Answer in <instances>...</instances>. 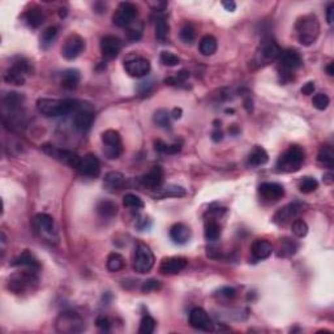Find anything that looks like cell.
<instances>
[{
  "mask_svg": "<svg viewBox=\"0 0 334 334\" xmlns=\"http://www.w3.org/2000/svg\"><path fill=\"white\" fill-rule=\"evenodd\" d=\"M77 102L73 99H55V98H39L37 110L45 117H63L77 108Z\"/></svg>",
  "mask_w": 334,
  "mask_h": 334,
  "instance_id": "cell-1",
  "label": "cell"
},
{
  "mask_svg": "<svg viewBox=\"0 0 334 334\" xmlns=\"http://www.w3.org/2000/svg\"><path fill=\"white\" fill-rule=\"evenodd\" d=\"M295 30L299 42L303 46H311L320 36V21L313 13L304 15L296 21Z\"/></svg>",
  "mask_w": 334,
  "mask_h": 334,
  "instance_id": "cell-2",
  "label": "cell"
},
{
  "mask_svg": "<svg viewBox=\"0 0 334 334\" xmlns=\"http://www.w3.org/2000/svg\"><path fill=\"white\" fill-rule=\"evenodd\" d=\"M305 158V152L302 146L291 145L277 161L276 169L278 172H295L302 167Z\"/></svg>",
  "mask_w": 334,
  "mask_h": 334,
  "instance_id": "cell-3",
  "label": "cell"
},
{
  "mask_svg": "<svg viewBox=\"0 0 334 334\" xmlns=\"http://www.w3.org/2000/svg\"><path fill=\"white\" fill-rule=\"evenodd\" d=\"M32 224L33 229L41 239L51 244H58V229H56V225L51 215L46 214V213H39V214L34 215Z\"/></svg>",
  "mask_w": 334,
  "mask_h": 334,
  "instance_id": "cell-4",
  "label": "cell"
},
{
  "mask_svg": "<svg viewBox=\"0 0 334 334\" xmlns=\"http://www.w3.org/2000/svg\"><path fill=\"white\" fill-rule=\"evenodd\" d=\"M103 153L108 159H118L123 154V141L120 133L115 130H107L102 133Z\"/></svg>",
  "mask_w": 334,
  "mask_h": 334,
  "instance_id": "cell-5",
  "label": "cell"
},
{
  "mask_svg": "<svg viewBox=\"0 0 334 334\" xmlns=\"http://www.w3.org/2000/svg\"><path fill=\"white\" fill-rule=\"evenodd\" d=\"M154 261H156L154 255H153L149 246H146L144 243L137 244L136 251H135V257H133V269H135V272L140 273V274L149 273L154 266Z\"/></svg>",
  "mask_w": 334,
  "mask_h": 334,
  "instance_id": "cell-6",
  "label": "cell"
},
{
  "mask_svg": "<svg viewBox=\"0 0 334 334\" xmlns=\"http://www.w3.org/2000/svg\"><path fill=\"white\" fill-rule=\"evenodd\" d=\"M85 329V321L75 312H63L56 320V330L60 333H80Z\"/></svg>",
  "mask_w": 334,
  "mask_h": 334,
  "instance_id": "cell-7",
  "label": "cell"
},
{
  "mask_svg": "<svg viewBox=\"0 0 334 334\" xmlns=\"http://www.w3.org/2000/svg\"><path fill=\"white\" fill-rule=\"evenodd\" d=\"M38 281V272L36 270H29V269H24L23 272L16 273V274H12L10 277V281H8V287L10 290H12L13 292H23L25 291L28 287L36 283Z\"/></svg>",
  "mask_w": 334,
  "mask_h": 334,
  "instance_id": "cell-8",
  "label": "cell"
},
{
  "mask_svg": "<svg viewBox=\"0 0 334 334\" xmlns=\"http://www.w3.org/2000/svg\"><path fill=\"white\" fill-rule=\"evenodd\" d=\"M137 15H139L137 7L132 3L124 2L119 4L118 10L114 13L113 21L119 28H128L131 24L136 21Z\"/></svg>",
  "mask_w": 334,
  "mask_h": 334,
  "instance_id": "cell-9",
  "label": "cell"
},
{
  "mask_svg": "<svg viewBox=\"0 0 334 334\" xmlns=\"http://www.w3.org/2000/svg\"><path fill=\"white\" fill-rule=\"evenodd\" d=\"M42 149L46 154H49L52 158L58 159L60 162L68 165L72 169H77L78 165H80V161H81V157H78L76 153L71 152V150L59 149L56 146L49 145V144L43 145Z\"/></svg>",
  "mask_w": 334,
  "mask_h": 334,
  "instance_id": "cell-10",
  "label": "cell"
},
{
  "mask_svg": "<svg viewBox=\"0 0 334 334\" xmlns=\"http://www.w3.org/2000/svg\"><path fill=\"white\" fill-rule=\"evenodd\" d=\"M30 64L25 59H19L17 62L11 65V68L6 73V81L13 85H24L26 76L29 75Z\"/></svg>",
  "mask_w": 334,
  "mask_h": 334,
  "instance_id": "cell-11",
  "label": "cell"
},
{
  "mask_svg": "<svg viewBox=\"0 0 334 334\" xmlns=\"http://www.w3.org/2000/svg\"><path fill=\"white\" fill-rule=\"evenodd\" d=\"M85 50V41L81 36L78 34H71L65 39L64 45L62 47V55L67 60H73L77 56L81 55V52Z\"/></svg>",
  "mask_w": 334,
  "mask_h": 334,
  "instance_id": "cell-12",
  "label": "cell"
},
{
  "mask_svg": "<svg viewBox=\"0 0 334 334\" xmlns=\"http://www.w3.org/2000/svg\"><path fill=\"white\" fill-rule=\"evenodd\" d=\"M304 206L305 205L303 204V202H290V204H287L286 206H283L282 209H279V210L277 211L274 217H273V221L277 225H286L287 222H290L291 219L298 217V215L304 210Z\"/></svg>",
  "mask_w": 334,
  "mask_h": 334,
  "instance_id": "cell-13",
  "label": "cell"
},
{
  "mask_svg": "<svg viewBox=\"0 0 334 334\" xmlns=\"http://www.w3.org/2000/svg\"><path fill=\"white\" fill-rule=\"evenodd\" d=\"M77 170L80 172V175L95 179L101 174V162L94 154H86L80 161Z\"/></svg>",
  "mask_w": 334,
  "mask_h": 334,
  "instance_id": "cell-14",
  "label": "cell"
},
{
  "mask_svg": "<svg viewBox=\"0 0 334 334\" xmlns=\"http://www.w3.org/2000/svg\"><path fill=\"white\" fill-rule=\"evenodd\" d=\"M124 68H126L127 73L132 77H144L150 72V62L145 58H133L130 60H126L124 63Z\"/></svg>",
  "mask_w": 334,
  "mask_h": 334,
  "instance_id": "cell-15",
  "label": "cell"
},
{
  "mask_svg": "<svg viewBox=\"0 0 334 334\" xmlns=\"http://www.w3.org/2000/svg\"><path fill=\"white\" fill-rule=\"evenodd\" d=\"M188 265V260L182 256H174L163 259L161 265H159V272L166 276H175L179 274L185 266Z\"/></svg>",
  "mask_w": 334,
  "mask_h": 334,
  "instance_id": "cell-16",
  "label": "cell"
},
{
  "mask_svg": "<svg viewBox=\"0 0 334 334\" xmlns=\"http://www.w3.org/2000/svg\"><path fill=\"white\" fill-rule=\"evenodd\" d=\"M101 52L106 60H113L120 54L122 50V41L117 36H104L101 39Z\"/></svg>",
  "mask_w": 334,
  "mask_h": 334,
  "instance_id": "cell-17",
  "label": "cell"
},
{
  "mask_svg": "<svg viewBox=\"0 0 334 334\" xmlns=\"http://www.w3.org/2000/svg\"><path fill=\"white\" fill-rule=\"evenodd\" d=\"M189 324L192 328L198 329V330L211 331L213 330V322L210 317L206 313V311L202 308H193L189 313Z\"/></svg>",
  "mask_w": 334,
  "mask_h": 334,
  "instance_id": "cell-18",
  "label": "cell"
},
{
  "mask_svg": "<svg viewBox=\"0 0 334 334\" xmlns=\"http://www.w3.org/2000/svg\"><path fill=\"white\" fill-rule=\"evenodd\" d=\"M279 65L282 67L283 71L286 72H292L296 71L298 68L302 67V56L296 50H285L281 52V55L278 58Z\"/></svg>",
  "mask_w": 334,
  "mask_h": 334,
  "instance_id": "cell-19",
  "label": "cell"
},
{
  "mask_svg": "<svg viewBox=\"0 0 334 334\" xmlns=\"http://www.w3.org/2000/svg\"><path fill=\"white\" fill-rule=\"evenodd\" d=\"M259 193L261 197L269 201H278L279 198H282L285 196V188L283 185L278 184V183H272L266 182L260 184L259 187Z\"/></svg>",
  "mask_w": 334,
  "mask_h": 334,
  "instance_id": "cell-20",
  "label": "cell"
},
{
  "mask_svg": "<svg viewBox=\"0 0 334 334\" xmlns=\"http://www.w3.org/2000/svg\"><path fill=\"white\" fill-rule=\"evenodd\" d=\"M281 52H282L281 47L273 39H265V41L261 42V46H260V60H263V62L276 60V59L279 58Z\"/></svg>",
  "mask_w": 334,
  "mask_h": 334,
  "instance_id": "cell-21",
  "label": "cell"
},
{
  "mask_svg": "<svg viewBox=\"0 0 334 334\" xmlns=\"http://www.w3.org/2000/svg\"><path fill=\"white\" fill-rule=\"evenodd\" d=\"M141 185L145 187V188L150 189H157L159 188V185L162 184L163 182V171L159 166H154L153 169H150L149 171L146 172L145 175L141 176L140 179Z\"/></svg>",
  "mask_w": 334,
  "mask_h": 334,
  "instance_id": "cell-22",
  "label": "cell"
},
{
  "mask_svg": "<svg viewBox=\"0 0 334 334\" xmlns=\"http://www.w3.org/2000/svg\"><path fill=\"white\" fill-rule=\"evenodd\" d=\"M11 265L15 266V268H24V269H29V270H39V263L38 260L36 259V256L33 255L29 251H24L20 256H17L16 259L13 260Z\"/></svg>",
  "mask_w": 334,
  "mask_h": 334,
  "instance_id": "cell-23",
  "label": "cell"
},
{
  "mask_svg": "<svg viewBox=\"0 0 334 334\" xmlns=\"http://www.w3.org/2000/svg\"><path fill=\"white\" fill-rule=\"evenodd\" d=\"M93 122H94V114L91 113L90 110H78L75 114V118H73L76 130L82 133L88 132L90 130Z\"/></svg>",
  "mask_w": 334,
  "mask_h": 334,
  "instance_id": "cell-24",
  "label": "cell"
},
{
  "mask_svg": "<svg viewBox=\"0 0 334 334\" xmlns=\"http://www.w3.org/2000/svg\"><path fill=\"white\" fill-rule=\"evenodd\" d=\"M170 238L175 244H183L188 243L191 239V230L189 227L184 224H175L172 225L170 229Z\"/></svg>",
  "mask_w": 334,
  "mask_h": 334,
  "instance_id": "cell-25",
  "label": "cell"
},
{
  "mask_svg": "<svg viewBox=\"0 0 334 334\" xmlns=\"http://www.w3.org/2000/svg\"><path fill=\"white\" fill-rule=\"evenodd\" d=\"M251 252L256 260H265L272 256L273 246L268 240L257 239L256 242H253L252 247H251Z\"/></svg>",
  "mask_w": 334,
  "mask_h": 334,
  "instance_id": "cell-26",
  "label": "cell"
},
{
  "mask_svg": "<svg viewBox=\"0 0 334 334\" xmlns=\"http://www.w3.org/2000/svg\"><path fill=\"white\" fill-rule=\"evenodd\" d=\"M126 182V178L122 172L119 171H110L104 175L103 179V187L106 188V191L108 192H117L119 189H122V187L124 185Z\"/></svg>",
  "mask_w": 334,
  "mask_h": 334,
  "instance_id": "cell-27",
  "label": "cell"
},
{
  "mask_svg": "<svg viewBox=\"0 0 334 334\" xmlns=\"http://www.w3.org/2000/svg\"><path fill=\"white\" fill-rule=\"evenodd\" d=\"M24 102H25V97L16 91H10L3 97V106L8 113L21 110Z\"/></svg>",
  "mask_w": 334,
  "mask_h": 334,
  "instance_id": "cell-28",
  "label": "cell"
},
{
  "mask_svg": "<svg viewBox=\"0 0 334 334\" xmlns=\"http://www.w3.org/2000/svg\"><path fill=\"white\" fill-rule=\"evenodd\" d=\"M187 195L185 188H183L182 185L176 184H170L166 185L163 188H157L154 196L159 198H166V197H184Z\"/></svg>",
  "mask_w": 334,
  "mask_h": 334,
  "instance_id": "cell-29",
  "label": "cell"
},
{
  "mask_svg": "<svg viewBox=\"0 0 334 334\" xmlns=\"http://www.w3.org/2000/svg\"><path fill=\"white\" fill-rule=\"evenodd\" d=\"M269 161V156L264 148L261 146H255L252 152L248 156V166L252 167H259V166H264Z\"/></svg>",
  "mask_w": 334,
  "mask_h": 334,
  "instance_id": "cell-30",
  "label": "cell"
},
{
  "mask_svg": "<svg viewBox=\"0 0 334 334\" xmlns=\"http://www.w3.org/2000/svg\"><path fill=\"white\" fill-rule=\"evenodd\" d=\"M218 43L217 39L214 38L213 36H204L200 41V45H198V49H200V52H201L204 56H211L217 51Z\"/></svg>",
  "mask_w": 334,
  "mask_h": 334,
  "instance_id": "cell-31",
  "label": "cell"
},
{
  "mask_svg": "<svg viewBox=\"0 0 334 334\" xmlns=\"http://www.w3.org/2000/svg\"><path fill=\"white\" fill-rule=\"evenodd\" d=\"M80 78H81L80 71L73 68L67 69V71L63 73L62 84L65 89H75L77 88L78 82H80Z\"/></svg>",
  "mask_w": 334,
  "mask_h": 334,
  "instance_id": "cell-32",
  "label": "cell"
},
{
  "mask_svg": "<svg viewBox=\"0 0 334 334\" xmlns=\"http://www.w3.org/2000/svg\"><path fill=\"white\" fill-rule=\"evenodd\" d=\"M24 20H25V23L28 24L30 28L37 29V28L42 25L45 17H43V13L41 12L38 8H32V10L28 11V12L24 15Z\"/></svg>",
  "mask_w": 334,
  "mask_h": 334,
  "instance_id": "cell-33",
  "label": "cell"
},
{
  "mask_svg": "<svg viewBox=\"0 0 334 334\" xmlns=\"http://www.w3.org/2000/svg\"><path fill=\"white\" fill-rule=\"evenodd\" d=\"M317 161L325 167L331 169L334 166V150L330 145L321 146V149L318 150Z\"/></svg>",
  "mask_w": 334,
  "mask_h": 334,
  "instance_id": "cell-34",
  "label": "cell"
},
{
  "mask_svg": "<svg viewBox=\"0 0 334 334\" xmlns=\"http://www.w3.org/2000/svg\"><path fill=\"white\" fill-rule=\"evenodd\" d=\"M171 114L169 113L165 108H161V110H157L153 115V122L157 124L161 128H165V130H170L171 128Z\"/></svg>",
  "mask_w": 334,
  "mask_h": 334,
  "instance_id": "cell-35",
  "label": "cell"
},
{
  "mask_svg": "<svg viewBox=\"0 0 334 334\" xmlns=\"http://www.w3.org/2000/svg\"><path fill=\"white\" fill-rule=\"evenodd\" d=\"M97 211L102 217H114L118 213V206L115 202L110 200H102L98 202Z\"/></svg>",
  "mask_w": 334,
  "mask_h": 334,
  "instance_id": "cell-36",
  "label": "cell"
},
{
  "mask_svg": "<svg viewBox=\"0 0 334 334\" xmlns=\"http://www.w3.org/2000/svg\"><path fill=\"white\" fill-rule=\"evenodd\" d=\"M106 265H107V269L110 270L111 273L119 272V270L123 269L124 257L118 252L110 253L107 257V263H106Z\"/></svg>",
  "mask_w": 334,
  "mask_h": 334,
  "instance_id": "cell-37",
  "label": "cell"
},
{
  "mask_svg": "<svg viewBox=\"0 0 334 334\" xmlns=\"http://www.w3.org/2000/svg\"><path fill=\"white\" fill-rule=\"evenodd\" d=\"M298 243H295V242H292V240L290 239H283L282 242H281V244H279V252H278V256L281 257H290V256H294L296 253V251H298Z\"/></svg>",
  "mask_w": 334,
  "mask_h": 334,
  "instance_id": "cell-38",
  "label": "cell"
},
{
  "mask_svg": "<svg viewBox=\"0 0 334 334\" xmlns=\"http://www.w3.org/2000/svg\"><path fill=\"white\" fill-rule=\"evenodd\" d=\"M154 149L158 153H162V154H176L178 152H180L182 146L179 145V144L169 145V144H166L162 140H156L154 141Z\"/></svg>",
  "mask_w": 334,
  "mask_h": 334,
  "instance_id": "cell-39",
  "label": "cell"
},
{
  "mask_svg": "<svg viewBox=\"0 0 334 334\" xmlns=\"http://www.w3.org/2000/svg\"><path fill=\"white\" fill-rule=\"evenodd\" d=\"M59 28L58 26H49L43 30L42 36H41V45L43 47H49L50 45H52V42L55 41V38L58 37Z\"/></svg>",
  "mask_w": 334,
  "mask_h": 334,
  "instance_id": "cell-40",
  "label": "cell"
},
{
  "mask_svg": "<svg viewBox=\"0 0 334 334\" xmlns=\"http://www.w3.org/2000/svg\"><path fill=\"white\" fill-rule=\"evenodd\" d=\"M170 33V25L165 19H158L156 21V38L159 42H165Z\"/></svg>",
  "mask_w": 334,
  "mask_h": 334,
  "instance_id": "cell-41",
  "label": "cell"
},
{
  "mask_svg": "<svg viewBox=\"0 0 334 334\" xmlns=\"http://www.w3.org/2000/svg\"><path fill=\"white\" fill-rule=\"evenodd\" d=\"M317 188L318 182L315 178H312V176H305V178H303L299 182V191L302 192V193H305V195L315 192Z\"/></svg>",
  "mask_w": 334,
  "mask_h": 334,
  "instance_id": "cell-42",
  "label": "cell"
},
{
  "mask_svg": "<svg viewBox=\"0 0 334 334\" xmlns=\"http://www.w3.org/2000/svg\"><path fill=\"white\" fill-rule=\"evenodd\" d=\"M221 237V227L217 222L210 221L205 226V239L208 242H215L218 238Z\"/></svg>",
  "mask_w": 334,
  "mask_h": 334,
  "instance_id": "cell-43",
  "label": "cell"
},
{
  "mask_svg": "<svg viewBox=\"0 0 334 334\" xmlns=\"http://www.w3.org/2000/svg\"><path fill=\"white\" fill-rule=\"evenodd\" d=\"M143 23L141 21H135L133 24H131L128 28H127V38L130 41H139L143 36Z\"/></svg>",
  "mask_w": 334,
  "mask_h": 334,
  "instance_id": "cell-44",
  "label": "cell"
},
{
  "mask_svg": "<svg viewBox=\"0 0 334 334\" xmlns=\"http://www.w3.org/2000/svg\"><path fill=\"white\" fill-rule=\"evenodd\" d=\"M156 329V320L149 315H145L141 321H140V328L139 333L140 334H152Z\"/></svg>",
  "mask_w": 334,
  "mask_h": 334,
  "instance_id": "cell-45",
  "label": "cell"
},
{
  "mask_svg": "<svg viewBox=\"0 0 334 334\" xmlns=\"http://www.w3.org/2000/svg\"><path fill=\"white\" fill-rule=\"evenodd\" d=\"M123 205L126 208L130 209H136V210H140V209L144 208V201L139 196L132 195V193H128L123 197Z\"/></svg>",
  "mask_w": 334,
  "mask_h": 334,
  "instance_id": "cell-46",
  "label": "cell"
},
{
  "mask_svg": "<svg viewBox=\"0 0 334 334\" xmlns=\"http://www.w3.org/2000/svg\"><path fill=\"white\" fill-rule=\"evenodd\" d=\"M179 36H180L182 42L192 43L196 38V29L191 24H185L182 29H180V34H179Z\"/></svg>",
  "mask_w": 334,
  "mask_h": 334,
  "instance_id": "cell-47",
  "label": "cell"
},
{
  "mask_svg": "<svg viewBox=\"0 0 334 334\" xmlns=\"http://www.w3.org/2000/svg\"><path fill=\"white\" fill-rule=\"evenodd\" d=\"M329 103H330V99L326 94L324 93H317V94L313 95V99H312V104H313V107L317 108L320 111H324L328 108Z\"/></svg>",
  "mask_w": 334,
  "mask_h": 334,
  "instance_id": "cell-48",
  "label": "cell"
},
{
  "mask_svg": "<svg viewBox=\"0 0 334 334\" xmlns=\"http://www.w3.org/2000/svg\"><path fill=\"white\" fill-rule=\"evenodd\" d=\"M291 230L295 237L304 238L308 234V225L305 224L303 219H295V221L292 222Z\"/></svg>",
  "mask_w": 334,
  "mask_h": 334,
  "instance_id": "cell-49",
  "label": "cell"
},
{
  "mask_svg": "<svg viewBox=\"0 0 334 334\" xmlns=\"http://www.w3.org/2000/svg\"><path fill=\"white\" fill-rule=\"evenodd\" d=\"M159 59H161V63H162L163 65H166V67H175V65H178L179 63H180V59L176 55H174L172 52L169 51L161 52Z\"/></svg>",
  "mask_w": 334,
  "mask_h": 334,
  "instance_id": "cell-50",
  "label": "cell"
},
{
  "mask_svg": "<svg viewBox=\"0 0 334 334\" xmlns=\"http://www.w3.org/2000/svg\"><path fill=\"white\" fill-rule=\"evenodd\" d=\"M161 287H162V283L159 282L158 279L150 278L146 279L145 282L143 283V286H141V291H143L144 294H148V292L157 291V290H159Z\"/></svg>",
  "mask_w": 334,
  "mask_h": 334,
  "instance_id": "cell-51",
  "label": "cell"
},
{
  "mask_svg": "<svg viewBox=\"0 0 334 334\" xmlns=\"http://www.w3.org/2000/svg\"><path fill=\"white\" fill-rule=\"evenodd\" d=\"M218 296L222 299H226V300H233L235 296H237V290L230 286H225L222 287L219 291H218Z\"/></svg>",
  "mask_w": 334,
  "mask_h": 334,
  "instance_id": "cell-52",
  "label": "cell"
},
{
  "mask_svg": "<svg viewBox=\"0 0 334 334\" xmlns=\"http://www.w3.org/2000/svg\"><path fill=\"white\" fill-rule=\"evenodd\" d=\"M95 324H97V328L102 331H108L111 328V321L106 316H99V317L97 318Z\"/></svg>",
  "mask_w": 334,
  "mask_h": 334,
  "instance_id": "cell-53",
  "label": "cell"
},
{
  "mask_svg": "<svg viewBox=\"0 0 334 334\" xmlns=\"http://www.w3.org/2000/svg\"><path fill=\"white\" fill-rule=\"evenodd\" d=\"M152 88H153V82L152 81L140 82L137 90H139V93H141V94H148V93L152 90Z\"/></svg>",
  "mask_w": 334,
  "mask_h": 334,
  "instance_id": "cell-54",
  "label": "cell"
},
{
  "mask_svg": "<svg viewBox=\"0 0 334 334\" xmlns=\"http://www.w3.org/2000/svg\"><path fill=\"white\" fill-rule=\"evenodd\" d=\"M313 91H315V82L313 81H309V82H307V84L303 85L302 93L304 95L313 94Z\"/></svg>",
  "mask_w": 334,
  "mask_h": 334,
  "instance_id": "cell-55",
  "label": "cell"
},
{
  "mask_svg": "<svg viewBox=\"0 0 334 334\" xmlns=\"http://www.w3.org/2000/svg\"><path fill=\"white\" fill-rule=\"evenodd\" d=\"M222 6H224L225 10L229 11V12H234V11L237 10V3L233 2V0H226V2H222Z\"/></svg>",
  "mask_w": 334,
  "mask_h": 334,
  "instance_id": "cell-56",
  "label": "cell"
},
{
  "mask_svg": "<svg viewBox=\"0 0 334 334\" xmlns=\"http://www.w3.org/2000/svg\"><path fill=\"white\" fill-rule=\"evenodd\" d=\"M222 139H224L222 131L219 130V128H215V130L213 131V133H211V140H213L214 143H219V141H222Z\"/></svg>",
  "mask_w": 334,
  "mask_h": 334,
  "instance_id": "cell-57",
  "label": "cell"
},
{
  "mask_svg": "<svg viewBox=\"0 0 334 334\" xmlns=\"http://www.w3.org/2000/svg\"><path fill=\"white\" fill-rule=\"evenodd\" d=\"M333 13H334V4H329L328 10H326V21L329 25L333 24Z\"/></svg>",
  "mask_w": 334,
  "mask_h": 334,
  "instance_id": "cell-58",
  "label": "cell"
},
{
  "mask_svg": "<svg viewBox=\"0 0 334 334\" xmlns=\"http://www.w3.org/2000/svg\"><path fill=\"white\" fill-rule=\"evenodd\" d=\"M182 114H183L182 108H178V107H175V108H174V110H172V113H171V117L174 118V119H180V118H182Z\"/></svg>",
  "mask_w": 334,
  "mask_h": 334,
  "instance_id": "cell-59",
  "label": "cell"
},
{
  "mask_svg": "<svg viewBox=\"0 0 334 334\" xmlns=\"http://www.w3.org/2000/svg\"><path fill=\"white\" fill-rule=\"evenodd\" d=\"M326 73H328L329 76L334 75V64H333V63H329V64L326 65Z\"/></svg>",
  "mask_w": 334,
  "mask_h": 334,
  "instance_id": "cell-60",
  "label": "cell"
},
{
  "mask_svg": "<svg viewBox=\"0 0 334 334\" xmlns=\"http://www.w3.org/2000/svg\"><path fill=\"white\" fill-rule=\"evenodd\" d=\"M238 131H239V130H238L235 126H233L231 128H229V132H231V133H238Z\"/></svg>",
  "mask_w": 334,
  "mask_h": 334,
  "instance_id": "cell-61",
  "label": "cell"
}]
</instances>
